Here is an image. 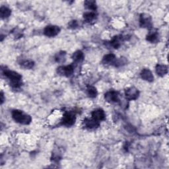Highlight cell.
<instances>
[{
	"mask_svg": "<svg viewBox=\"0 0 169 169\" xmlns=\"http://www.w3.org/2000/svg\"><path fill=\"white\" fill-rule=\"evenodd\" d=\"M60 29L59 26L56 25L47 26L44 30V34L45 36L48 37H54L59 34Z\"/></svg>",
	"mask_w": 169,
	"mask_h": 169,
	"instance_id": "cell-5",
	"label": "cell"
},
{
	"mask_svg": "<svg viewBox=\"0 0 169 169\" xmlns=\"http://www.w3.org/2000/svg\"><path fill=\"white\" fill-rule=\"evenodd\" d=\"M125 95L126 97L128 100H134L138 98L139 95V92L138 89L132 87L127 89L125 91Z\"/></svg>",
	"mask_w": 169,
	"mask_h": 169,
	"instance_id": "cell-6",
	"label": "cell"
},
{
	"mask_svg": "<svg viewBox=\"0 0 169 169\" xmlns=\"http://www.w3.org/2000/svg\"><path fill=\"white\" fill-rule=\"evenodd\" d=\"M158 34L156 31H151L147 36V40L149 41L151 43H156L158 41Z\"/></svg>",
	"mask_w": 169,
	"mask_h": 169,
	"instance_id": "cell-15",
	"label": "cell"
},
{
	"mask_svg": "<svg viewBox=\"0 0 169 169\" xmlns=\"http://www.w3.org/2000/svg\"><path fill=\"white\" fill-rule=\"evenodd\" d=\"M120 40L121 38H119L118 36H116L114 39H112V41H110V46L113 47L114 48H118V47L120 46Z\"/></svg>",
	"mask_w": 169,
	"mask_h": 169,
	"instance_id": "cell-22",
	"label": "cell"
},
{
	"mask_svg": "<svg viewBox=\"0 0 169 169\" xmlns=\"http://www.w3.org/2000/svg\"><path fill=\"white\" fill-rule=\"evenodd\" d=\"M104 98L107 102L112 103H119L120 101L119 98V94L115 91H108L104 94Z\"/></svg>",
	"mask_w": 169,
	"mask_h": 169,
	"instance_id": "cell-7",
	"label": "cell"
},
{
	"mask_svg": "<svg viewBox=\"0 0 169 169\" xmlns=\"http://www.w3.org/2000/svg\"><path fill=\"white\" fill-rule=\"evenodd\" d=\"M91 116H92V118H93L94 120H97L98 121H103L105 120L106 118V114H105L104 111L103 109H100V108L96 109L94 111H93Z\"/></svg>",
	"mask_w": 169,
	"mask_h": 169,
	"instance_id": "cell-9",
	"label": "cell"
},
{
	"mask_svg": "<svg viewBox=\"0 0 169 169\" xmlns=\"http://www.w3.org/2000/svg\"><path fill=\"white\" fill-rule=\"evenodd\" d=\"M141 77L143 79L149 82H152L154 80V76H153L152 72L148 69H144V70H142L141 73Z\"/></svg>",
	"mask_w": 169,
	"mask_h": 169,
	"instance_id": "cell-11",
	"label": "cell"
},
{
	"mask_svg": "<svg viewBox=\"0 0 169 169\" xmlns=\"http://www.w3.org/2000/svg\"><path fill=\"white\" fill-rule=\"evenodd\" d=\"M66 53L65 52H60L56 54L55 59L57 62H63L66 60Z\"/></svg>",
	"mask_w": 169,
	"mask_h": 169,
	"instance_id": "cell-21",
	"label": "cell"
},
{
	"mask_svg": "<svg viewBox=\"0 0 169 169\" xmlns=\"http://www.w3.org/2000/svg\"><path fill=\"white\" fill-rule=\"evenodd\" d=\"M21 66L22 67L25 68V69H31L33 68L34 65V63L32 61V60H24V61H22L21 62Z\"/></svg>",
	"mask_w": 169,
	"mask_h": 169,
	"instance_id": "cell-20",
	"label": "cell"
},
{
	"mask_svg": "<svg viewBox=\"0 0 169 169\" xmlns=\"http://www.w3.org/2000/svg\"><path fill=\"white\" fill-rule=\"evenodd\" d=\"M57 72L60 75L64 77H70L74 72V67L72 65L60 66L57 68Z\"/></svg>",
	"mask_w": 169,
	"mask_h": 169,
	"instance_id": "cell-4",
	"label": "cell"
},
{
	"mask_svg": "<svg viewBox=\"0 0 169 169\" xmlns=\"http://www.w3.org/2000/svg\"><path fill=\"white\" fill-rule=\"evenodd\" d=\"M96 17H97V15L95 14V13L93 11H88V12L84 13L83 15L84 20L87 23H91L92 21H94L95 19H96Z\"/></svg>",
	"mask_w": 169,
	"mask_h": 169,
	"instance_id": "cell-14",
	"label": "cell"
},
{
	"mask_svg": "<svg viewBox=\"0 0 169 169\" xmlns=\"http://www.w3.org/2000/svg\"><path fill=\"white\" fill-rule=\"evenodd\" d=\"M76 117L75 114L73 112H66L63 116V118L62 120V124L67 126L70 127L72 126L75 122Z\"/></svg>",
	"mask_w": 169,
	"mask_h": 169,
	"instance_id": "cell-3",
	"label": "cell"
},
{
	"mask_svg": "<svg viewBox=\"0 0 169 169\" xmlns=\"http://www.w3.org/2000/svg\"><path fill=\"white\" fill-rule=\"evenodd\" d=\"M12 118L16 122L28 125L32 121V118L30 116L24 114L21 110H14L12 112Z\"/></svg>",
	"mask_w": 169,
	"mask_h": 169,
	"instance_id": "cell-2",
	"label": "cell"
},
{
	"mask_svg": "<svg viewBox=\"0 0 169 169\" xmlns=\"http://www.w3.org/2000/svg\"><path fill=\"white\" fill-rule=\"evenodd\" d=\"M84 7L87 9L91 10V11H94L97 9V3L94 1H86L84 2Z\"/></svg>",
	"mask_w": 169,
	"mask_h": 169,
	"instance_id": "cell-18",
	"label": "cell"
},
{
	"mask_svg": "<svg viewBox=\"0 0 169 169\" xmlns=\"http://www.w3.org/2000/svg\"><path fill=\"white\" fill-rule=\"evenodd\" d=\"M116 60V57L114 54H108L104 57L103 60V63H104V64H107H107L114 65Z\"/></svg>",
	"mask_w": 169,
	"mask_h": 169,
	"instance_id": "cell-12",
	"label": "cell"
},
{
	"mask_svg": "<svg viewBox=\"0 0 169 169\" xmlns=\"http://www.w3.org/2000/svg\"><path fill=\"white\" fill-rule=\"evenodd\" d=\"M83 125L88 129L97 128L99 126V121L94 120L93 118H85L83 121Z\"/></svg>",
	"mask_w": 169,
	"mask_h": 169,
	"instance_id": "cell-10",
	"label": "cell"
},
{
	"mask_svg": "<svg viewBox=\"0 0 169 169\" xmlns=\"http://www.w3.org/2000/svg\"><path fill=\"white\" fill-rule=\"evenodd\" d=\"M151 16L147 14H141L139 18V23L141 27L144 28H151L152 26Z\"/></svg>",
	"mask_w": 169,
	"mask_h": 169,
	"instance_id": "cell-8",
	"label": "cell"
},
{
	"mask_svg": "<svg viewBox=\"0 0 169 169\" xmlns=\"http://www.w3.org/2000/svg\"><path fill=\"white\" fill-rule=\"evenodd\" d=\"M1 97H2V103H3V94L2 93H1Z\"/></svg>",
	"mask_w": 169,
	"mask_h": 169,
	"instance_id": "cell-24",
	"label": "cell"
},
{
	"mask_svg": "<svg viewBox=\"0 0 169 169\" xmlns=\"http://www.w3.org/2000/svg\"><path fill=\"white\" fill-rule=\"evenodd\" d=\"M11 14V11L8 7L2 6L0 8V16L2 19H5L9 17Z\"/></svg>",
	"mask_w": 169,
	"mask_h": 169,
	"instance_id": "cell-17",
	"label": "cell"
},
{
	"mask_svg": "<svg viewBox=\"0 0 169 169\" xmlns=\"http://www.w3.org/2000/svg\"><path fill=\"white\" fill-rule=\"evenodd\" d=\"M77 26L78 23L77 22V21H71V22L69 23V26H70V28L71 29H75Z\"/></svg>",
	"mask_w": 169,
	"mask_h": 169,
	"instance_id": "cell-23",
	"label": "cell"
},
{
	"mask_svg": "<svg viewBox=\"0 0 169 169\" xmlns=\"http://www.w3.org/2000/svg\"><path fill=\"white\" fill-rule=\"evenodd\" d=\"M3 74L9 79L11 86L13 88L18 89L22 85V81H21L22 76L17 72L10 70H5Z\"/></svg>",
	"mask_w": 169,
	"mask_h": 169,
	"instance_id": "cell-1",
	"label": "cell"
},
{
	"mask_svg": "<svg viewBox=\"0 0 169 169\" xmlns=\"http://www.w3.org/2000/svg\"><path fill=\"white\" fill-rule=\"evenodd\" d=\"M87 92L89 96L91 98H94L97 97V91L95 87H93V86H90L89 85L87 87Z\"/></svg>",
	"mask_w": 169,
	"mask_h": 169,
	"instance_id": "cell-19",
	"label": "cell"
},
{
	"mask_svg": "<svg viewBox=\"0 0 169 169\" xmlns=\"http://www.w3.org/2000/svg\"><path fill=\"white\" fill-rule=\"evenodd\" d=\"M156 73L159 76H164L168 73V67L166 65L158 64L156 67Z\"/></svg>",
	"mask_w": 169,
	"mask_h": 169,
	"instance_id": "cell-13",
	"label": "cell"
},
{
	"mask_svg": "<svg viewBox=\"0 0 169 169\" xmlns=\"http://www.w3.org/2000/svg\"><path fill=\"white\" fill-rule=\"evenodd\" d=\"M72 58L73 61L76 63L81 62L84 59V54L81 51L78 50V51H76L75 53H73Z\"/></svg>",
	"mask_w": 169,
	"mask_h": 169,
	"instance_id": "cell-16",
	"label": "cell"
}]
</instances>
